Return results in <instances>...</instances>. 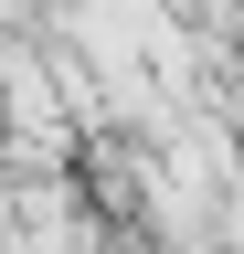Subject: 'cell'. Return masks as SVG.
Listing matches in <instances>:
<instances>
[{"label":"cell","instance_id":"6da1fadb","mask_svg":"<svg viewBox=\"0 0 244 254\" xmlns=\"http://www.w3.org/2000/svg\"><path fill=\"white\" fill-rule=\"evenodd\" d=\"M212 244H234V254H244V159H234V180L212 190Z\"/></svg>","mask_w":244,"mask_h":254}]
</instances>
